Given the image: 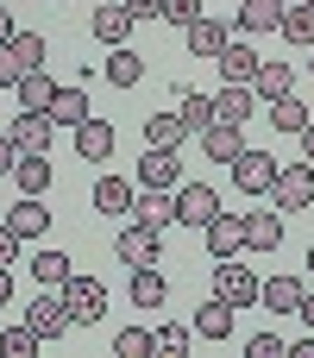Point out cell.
I'll return each mask as SVG.
<instances>
[{"instance_id": "cell-41", "label": "cell", "mask_w": 314, "mask_h": 358, "mask_svg": "<svg viewBox=\"0 0 314 358\" xmlns=\"http://www.w3.org/2000/svg\"><path fill=\"white\" fill-rule=\"evenodd\" d=\"M25 76H31V69H25L19 57H13V44H0V88H19Z\"/></svg>"}, {"instance_id": "cell-45", "label": "cell", "mask_w": 314, "mask_h": 358, "mask_svg": "<svg viewBox=\"0 0 314 358\" xmlns=\"http://www.w3.org/2000/svg\"><path fill=\"white\" fill-rule=\"evenodd\" d=\"M296 138H302V157H308V164H314V120H308V126H302V132H296Z\"/></svg>"}, {"instance_id": "cell-23", "label": "cell", "mask_w": 314, "mask_h": 358, "mask_svg": "<svg viewBox=\"0 0 314 358\" xmlns=\"http://www.w3.org/2000/svg\"><path fill=\"white\" fill-rule=\"evenodd\" d=\"M88 25H94V38L113 50V44H126V38H132V25H138V19H132L126 6H94V19H88Z\"/></svg>"}, {"instance_id": "cell-20", "label": "cell", "mask_w": 314, "mask_h": 358, "mask_svg": "<svg viewBox=\"0 0 314 358\" xmlns=\"http://www.w3.org/2000/svg\"><path fill=\"white\" fill-rule=\"evenodd\" d=\"M170 107L183 113L189 132H208L214 126V94H195V88H170Z\"/></svg>"}, {"instance_id": "cell-34", "label": "cell", "mask_w": 314, "mask_h": 358, "mask_svg": "<svg viewBox=\"0 0 314 358\" xmlns=\"http://www.w3.org/2000/svg\"><path fill=\"white\" fill-rule=\"evenodd\" d=\"M13 94H19V107H44V113H50V101H57V82H50L44 69H31V76L13 88Z\"/></svg>"}, {"instance_id": "cell-37", "label": "cell", "mask_w": 314, "mask_h": 358, "mask_svg": "<svg viewBox=\"0 0 314 358\" xmlns=\"http://www.w3.org/2000/svg\"><path fill=\"white\" fill-rule=\"evenodd\" d=\"M113 352H120V358H151V352H157V334H145V327H120V334H113Z\"/></svg>"}, {"instance_id": "cell-6", "label": "cell", "mask_w": 314, "mask_h": 358, "mask_svg": "<svg viewBox=\"0 0 314 358\" xmlns=\"http://www.w3.org/2000/svg\"><path fill=\"white\" fill-rule=\"evenodd\" d=\"M201 239H208L214 258H239V252H245V214H227V208H220V214L201 227Z\"/></svg>"}, {"instance_id": "cell-40", "label": "cell", "mask_w": 314, "mask_h": 358, "mask_svg": "<svg viewBox=\"0 0 314 358\" xmlns=\"http://www.w3.org/2000/svg\"><path fill=\"white\" fill-rule=\"evenodd\" d=\"M164 19H170V25H183V31H189V25H195V19H201V0H164Z\"/></svg>"}, {"instance_id": "cell-43", "label": "cell", "mask_w": 314, "mask_h": 358, "mask_svg": "<svg viewBox=\"0 0 314 358\" xmlns=\"http://www.w3.org/2000/svg\"><path fill=\"white\" fill-rule=\"evenodd\" d=\"M132 19H164V0H120Z\"/></svg>"}, {"instance_id": "cell-11", "label": "cell", "mask_w": 314, "mask_h": 358, "mask_svg": "<svg viewBox=\"0 0 314 358\" xmlns=\"http://www.w3.org/2000/svg\"><path fill=\"white\" fill-rule=\"evenodd\" d=\"M25 321H31V334H38V340H57L76 315H69V302H63V296H38V302H25Z\"/></svg>"}, {"instance_id": "cell-17", "label": "cell", "mask_w": 314, "mask_h": 358, "mask_svg": "<svg viewBox=\"0 0 314 358\" xmlns=\"http://www.w3.org/2000/svg\"><path fill=\"white\" fill-rule=\"evenodd\" d=\"M183 38H189V50H195V57H208V63H214V57L233 44V25H220V19H208V13H201V19H195Z\"/></svg>"}, {"instance_id": "cell-50", "label": "cell", "mask_w": 314, "mask_h": 358, "mask_svg": "<svg viewBox=\"0 0 314 358\" xmlns=\"http://www.w3.org/2000/svg\"><path fill=\"white\" fill-rule=\"evenodd\" d=\"M308 271H314V245H308Z\"/></svg>"}, {"instance_id": "cell-10", "label": "cell", "mask_w": 314, "mask_h": 358, "mask_svg": "<svg viewBox=\"0 0 314 358\" xmlns=\"http://www.w3.org/2000/svg\"><path fill=\"white\" fill-rule=\"evenodd\" d=\"M138 189H183V157L145 145V157H138Z\"/></svg>"}, {"instance_id": "cell-15", "label": "cell", "mask_w": 314, "mask_h": 358, "mask_svg": "<svg viewBox=\"0 0 314 358\" xmlns=\"http://www.w3.org/2000/svg\"><path fill=\"white\" fill-rule=\"evenodd\" d=\"M132 220H145V227H176V189H138V201H132Z\"/></svg>"}, {"instance_id": "cell-29", "label": "cell", "mask_w": 314, "mask_h": 358, "mask_svg": "<svg viewBox=\"0 0 314 358\" xmlns=\"http://www.w3.org/2000/svg\"><path fill=\"white\" fill-rule=\"evenodd\" d=\"M13 182H19V195H44L50 189V157L44 151H25L19 170H13Z\"/></svg>"}, {"instance_id": "cell-22", "label": "cell", "mask_w": 314, "mask_h": 358, "mask_svg": "<svg viewBox=\"0 0 314 358\" xmlns=\"http://www.w3.org/2000/svg\"><path fill=\"white\" fill-rule=\"evenodd\" d=\"M302 296H308V283H302V277H271V283L258 289V302H264L271 315H296V308H302Z\"/></svg>"}, {"instance_id": "cell-52", "label": "cell", "mask_w": 314, "mask_h": 358, "mask_svg": "<svg viewBox=\"0 0 314 358\" xmlns=\"http://www.w3.org/2000/svg\"><path fill=\"white\" fill-rule=\"evenodd\" d=\"M302 6H314V0H302Z\"/></svg>"}, {"instance_id": "cell-21", "label": "cell", "mask_w": 314, "mask_h": 358, "mask_svg": "<svg viewBox=\"0 0 314 358\" xmlns=\"http://www.w3.org/2000/svg\"><path fill=\"white\" fill-rule=\"evenodd\" d=\"M76 157H88V164H101V157H113V126L88 113V120L76 126Z\"/></svg>"}, {"instance_id": "cell-14", "label": "cell", "mask_w": 314, "mask_h": 358, "mask_svg": "<svg viewBox=\"0 0 314 358\" xmlns=\"http://www.w3.org/2000/svg\"><path fill=\"white\" fill-rule=\"evenodd\" d=\"M132 201H138V189H132L126 176H101V182H94V214L126 220V214H132Z\"/></svg>"}, {"instance_id": "cell-9", "label": "cell", "mask_w": 314, "mask_h": 358, "mask_svg": "<svg viewBox=\"0 0 314 358\" xmlns=\"http://www.w3.org/2000/svg\"><path fill=\"white\" fill-rule=\"evenodd\" d=\"M50 138H57V120H50L44 107H19V120H13V145H19V151H50Z\"/></svg>"}, {"instance_id": "cell-4", "label": "cell", "mask_w": 314, "mask_h": 358, "mask_svg": "<svg viewBox=\"0 0 314 358\" xmlns=\"http://www.w3.org/2000/svg\"><path fill=\"white\" fill-rule=\"evenodd\" d=\"M277 170H283V164H277L271 151H252V145H245V151L233 157V182H239L245 195H271V182H277Z\"/></svg>"}, {"instance_id": "cell-30", "label": "cell", "mask_w": 314, "mask_h": 358, "mask_svg": "<svg viewBox=\"0 0 314 358\" xmlns=\"http://www.w3.org/2000/svg\"><path fill=\"white\" fill-rule=\"evenodd\" d=\"M164 296H170L164 271H157V264H138V271H132V302H138V308H164Z\"/></svg>"}, {"instance_id": "cell-16", "label": "cell", "mask_w": 314, "mask_h": 358, "mask_svg": "<svg viewBox=\"0 0 314 358\" xmlns=\"http://www.w3.org/2000/svg\"><path fill=\"white\" fill-rule=\"evenodd\" d=\"M245 245L252 252H277L283 245V208H252L245 214Z\"/></svg>"}, {"instance_id": "cell-46", "label": "cell", "mask_w": 314, "mask_h": 358, "mask_svg": "<svg viewBox=\"0 0 314 358\" xmlns=\"http://www.w3.org/2000/svg\"><path fill=\"white\" fill-rule=\"evenodd\" d=\"M296 315L308 321V334H314V289H308V296H302V308H296Z\"/></svg>"}, {"instance_id": "cell-7", "label": "cell", "mask_w": 314, "mask_h": 358, "mask_svg": "<svg viewBox=\"0 0 314 358\" xmlns=\"http://www.w3.org/2000/svg\"><path fill=\"white\" fill-rule=\"evenodd\" d=\"M113 258L126 264V271H138V264H157V227H145V220H132L120 239H113Z\"/></svg>"}, {"instance_id": "cell-39", "label": "cell", "mask_w": 314, "mask_h": 358, "mask_svg": "<svg viewBox=\"0 0 314 358\" xmlns=\"http://www.w3.org/2000/svg\"><path fill=\"white\" fill-rule=\"evenodd\" d=\"M245 358H290V346H283L277 334H252V340H245Z\"/></svg>"}, {"instance_id": "cell-18", "label": "cell", "mask_w": 314, "mask_h": 358, "mask_svg": "<svg viewBox=\"0 0 314 358\" xmlns=\"http://www.w3.org/2000/svg\"><path fill=\"white\" fill-rule=\"evenodd\" d=\"M101 76H107L113 88H138V82H145V57H138L132 44H113L107 63H101Z\"/></svg>"}, {"instance_id": "cell-8", "label": "cell", "mask_w": 314, "mask_h": 358, "mask_svg": "<svg viewBox=\"0 0 314 358\" xmlns=\"http://www.w3.org/2000/svg\"><path fill=\"white\" fill-rule=\"evenodd\" d=\"M258 107H264V101H258V88H252V82H227V88L214 94V120H227V126H245Z\"/></svg>"}, {"instance_id": "cell-26", "label": "cell", "mask_w": 314, "mask_h": 358, "mask_svg": "<svg viewBox=\"0 0 314 358\" xmlns=\"http://www.w3.org/2000/svg\"><path fill=\"white\" fill-rule=\"evenodd\" d=\"M277 19H283V0H245L233 13V31H277Z\"/></svg>"}, {"instance_id": "cell-49", "label": "cell", "mask_w": 314, "mask_h": 358, "mask_svg": "<svg viewBox=\"0 0 314 358\" xmlns=\"http://www.w3.org/2000/svg\"><path fill=\"white\" fill-rule=\"evenodd\" d=\"M6 38H13V13L0 6V44H6Z\"/></svg>"}, {"instance_id": "cell-24", "label": "cell", "mask_w": 314, "mask_h": 358, "mask_svg": "<svg viewBox=\"0 0 314 358\" xmlns=\"http://www.w3.org/2000/svg\"><path fill=\"white\" fill-rule=\"evenodd\" d=\"M214 63H220V76H227V82H258V63H264V57H258L252 44H227Z\"/></svg>"}, {"instance_id": "cell-1", "label": "cell", "mask_w": 314, "mask_h": 358, "mask_svg": "<svg viewBox=\"0 0 314 358\" xmlns=\"http://www.w3.org/2000/svg\"><path fill=\"white\" fill-rule=\"evenodd\" d=\"M63 302H69L76 327H94V321L107 315V283H101V277H76V271H69V283H63Z\"/></svg>"}, {"instance_id": "cell-42", "label": "cell", "mask_w": 314, "mask_h": 358, "mask_svg": "<svg viewBox=\"0 0 314 358\" xmlns=\"http://www.w3.org/2000/svg\"><path fill=\"white\" fill-rule=\"evenodd\" d=\"M19 157H25V151L13 145V132H0V176H13V170H19Z\"/></svg>"}, {"instance_id": "cell-33", "label": "cell", "mask_w": 314, "mask_h": 358, "mask_svg": "<svg viewBox=\"0 0 314 358\" xmlns=\"http://www.w3.org/2000/svg\"><path fill=\"white\" fill-rule=\"evenodd\" d=\"M31 277H38L44 289H57V283H69V258H63L57 245H44V252H31Z\"/></svg>"}, {"instance_id": "cell-48", "label": "cell", "mask_w": 314, "mask_h": 358, "mask_svg": "<svg viewBox=\"0 0 314 358\" xmlns=\"http://www.w3.org/2000/svg\"><path fill=\"white\" fill-rule=\"evenodd\" d=\"M13 302V277H6V264H0V308Z\"/></svg>"}, {"instance_id": "cell-38", "label": "cell", "mask_w": 314, "mask_h": 358, "mask_svg": "<svg viewBox=\"0 0 314 358\" xmlns=\"http://www.w3.org/2000/svg\"><path fill=\"white\" fill-rule=\"evenodd\" d=\"M189 340H195V327H183V321H164L157 327V352H170V358L189 352Z\"/></svg>"}, {"instance_id": "cell-47", "label": "cell", "mask_w": 314, "mask_h": 358, "mask_svg": "<svg viewBox=\"0 0 314 358\" xmlns=\"http://www.w3.org/2000/svg\"><path fill=\"white\" fill-rule=\"evenodd\" d=\"M290 358H314V334H308V340H296V346H290Z\"/></svg>"}, {"instance_id": "cell-5", "label": "cell", "mask_w": 314, "mask_h": 358, "mask_svg": "<svg viewBox=\"0 0 314 358\" xmlns=\"http://www.w3.org/2000/svg\"><path fill=\"white\" fill-rule=\"evenodd\" d=\"M214 214H220V195L208 182H183L176 189V227H208Z\"/></svg>"}, {"instance_id": "cell-28", "label": "cell", "mask_w": 314, "mask_h": 358, "mask_svg": "<svg viewBox=\"0 0 314 358\" xmlns=\"http://www.w3.org/2000/svg\"><path fill=\"white\" fill-rule=\"evenodd\" d=\"M50 120L76 132V126L88 120V88H82V82H76V88H57V101H50Z\"/></svg>"}, {"instance_id": "cell-3", "label": "cell", "mask_w": 314, "mask_h": 358, "mask_svg": "<svg viewBox=\"0 0 314 358\" xmlns=\"http://www.w3.org/2000/svg\"><path fill=\"white\" fill-rule=\"evenodd\" d=\"M271 201L290 214V208H314V164H283L277 182H271Z\"/></svg>"}, {"instance_id": "cell-32", "label": "cell", "mask_w": 314, "mask_h": 358, "mask_svg": "<svg viewBox=\"0 0 314 358\" xmlns=\"http://www.w3.org/2000/svg\"><path fill=\"white\" fill-rule=\"evenodd\" d=\"M252 88H258V101H277V94L296 88V69H290V63H258V82H252Z\"/></svg>"}, {"instance_id": "cell-19", "label": "cell", "mask_w": 314, "mask_h": 358, "mask_svg": "<svg viewBox=\"0 0 314 358\" xmlns=\"http://www.w3.org/2000/svg\"><path fill=\"white\" fill-rule=\"evenodd\" d=\"M6 227H13L19 239H44V233H50V208H44L38 195H25V201L6 208Z\"/></svg>"}, {"instance_id": "cell-44", "label": "cell", "mask_w": 314, "mask_h": 358, "mask_svg": "<svg viewBox=\"0 0 314 358\" xmlns=\"http://www.w3.org/2000/svg\"><path fill=\"white\" fill-rule=\"evenodd\" d=\"M19 245H25V239H19V233L0 220V264H13V258H19Z\"/></svg>"}, {"instance_id": "cell-51", "label": "cell", "mask_w": 314, "mask_h": 358, "mask_svg": "<svg viewBox=\"0 0 314 358\" xmlns=\"http://www.w3.org/2000/svg\"><path fill=\"white\" fill-rule=\"evenodd\" d=\"M50 6H69V0H50Z\"/></svg>"}, {"instance_id": "cell-12", "label": "cell", "mask_w": 314, "mask_h": 358, "mask_svg": "<svg viewBox=\"0 0 314 358\" xmlns=\"http://www.w3.org/2000/svg\"><path fill=\"white\" fill-rule=\"evenodd\" d=\"M183 138H195V132L183 126V113H176V107H164V113H151V120H145V145H151V151H183Z\"/></svg>"}, {"instance_id": "cell-25", "label": "cell", "mask_w": 314, "mask_h": 358, "mask_svg": "<svg viewBox=\"0 0 314 358\" xmlns=\"http://www.w3.org/2000/svg\"><path fill=\"white\" fill-rule=\"evenodd\" d=\"M195 334H201V340H227V334H233V302L208 296V302L195 308Z\"/></svg>"}, {"instance_id": "cell-36", "label": "cell", "mask_w": 314, "mask_h": 358, "mask_svg": "<svg viewBox=\"0 0 314 358\" xmlns=\"http://www.w3.org/2000/svg\"><path fill=\"white\" fill-rule=\"evenodd\" d=\"M6 44H13V57H19L25 69H44V57H50V44H44V31H13Z\"/></svg>"}, {"instance_id": "cell-2", "label": "cell", "mask_w": 314, "mask_h": 358, "mask_svg": "<svg viewBox=\"0 0 314 358\" xmlns=\"http://www.w3.org/2000/svg\"><path fill=\"white\" fill-rule=\"evenodd\" d=\"M258 277H252V264H239V258H220V271H214V296L220 302H233V308H252L258 302Z\"/></svg>"}, {"instance_id": "cell-35", "label": "cell", "mask_w": 314, "mask_h": 358, "mask_svg": "<svg viewBox=\"0 0 314 358\" xmlns=\"http://www.w3.org/2000/svg\"><path fill=\"white\" fill-rule=\"evenodd\" d=\"M38 346H44V340L31 334V321H13V327L0 334V358H31Z\"/></svg>"}, {"instance_id": "cell-13", "label": "cell", "mask_w": 314, "mask_h": 358, "mask_svg": "<svg viewBox=\"0 0 314 358\" xmlns=\"http://www.w3.org/2000/svg\"><path fill=\"white\" fill-rule=\"evenodd\" d=\"M195 145H201V157H214V164H233V157L245 151V132H239V126H227V120H214L208 132H195Z\"/></svg>"}, {"instance_id": "cell-31", "label": "cell", "mask_w": 314, "mask_h": 358, "mask_svg": "<svg viewBox=\"0 0 314 358\" xmlns=\"http://www.w3.org/2000/svg\"><path fill=\"white\" fill-rule=\"evenodd\" d=\"M277 31H283L290 44H302V50H314V6H283Z\"/></svg>"}, {"instance_id": "cell-27", "label": "cell", "mask_w": 314, "mask_h": 358, "mask_svg": "<svg viewBox=\"0 0 314 358\" xmlns=\"http://www.w3.org/2000/svg\"><path fill=\"white\" fill-rule=\"evenodd\" d=\"M264 113H271V126H277V132H302V126L314 120V107H308V101H296V94L264 101Z\"/></svg>"}]
</instances>
